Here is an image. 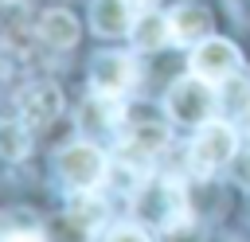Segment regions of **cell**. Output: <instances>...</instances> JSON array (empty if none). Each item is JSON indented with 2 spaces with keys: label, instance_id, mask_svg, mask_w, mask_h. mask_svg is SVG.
<instances>
[{
  "label": "cell",
  "instance_id": "1",
  "mask_svg": "<svg viewBox=\"0 0 250 242\" xmlns=\"http://www.w3.org/2000/svg\"><path fill=\"white\" fill-rule=\"evenodd\" d=\"M133 215L152 222L156 230H176L188 222V195L176 180H145L133 191Z\"/></svg>",
  "mask_w": 250,
  "mask_h": 242
},
{
  "label": "cell",
  "instance_id": "2",
  "mask_svg": "<svg viewBox=\"0 0 250 242\" xmlns=\"http://www.w3.org/2000/svg\"><path fill=\"white\" fill-rule=\"evenodd\" d=\"M215 82L211 78H203V74H184V78H176L172 82V90H168V98H164V109H168V117L172 121H180V125H203V121H211V113H215V105H219V94L211 90Z\"/></svg>",
  "mask_w": 250,
  "mask_h": 242
},
{
  "label": "cell",
  "instance_id": "3",
  "mask_svg": "<svg viewBox=\"0 0 250 242\" xmlns=\"http://www.w3.org/2000/svg\"><path fill=\"white\" fill-rule=\"evenodd\" d=\"M109 164H105V152L90 141H74L59 152V176L66 180L70 191H86V187H98L105 180Z\"/></svg>",
  "mask_w": 250,
  "mask_h": 242
},
{
  "label": "cell",
  "instance_id": "4",
  "mask_svg": "<svg viewBox=\"0 0 250 242\" xmlns=\"http://www.w3.org/2000/svg\"><path fill=\"white\" fill-rule=\"evenodd\" d=\"M234 148H238V137H234V129L227 121H203L195 141H191V168L203 172V176L219 172L234 156Z\"/></svg>",
  "mask_w": 250,
  "mask_h": 242
},
{
  "label": "cell",
  "instance_id": "5",
  "mask_svg": "<svg viewBox=\"0 0 250 242\" xmlns=\"http://www.w3.org/2000/svg\"><path fill=\"white\" fill-rule=\"evenodd\" d=\"M238 66H242V55H238V47L230 39L207 35L191 51V70L203 74V78H211V82H227L230 74H238Z\"/></svg>",
  "mask_w": 250,
  "mask_h": 242
},
{
  "label": "cell",
  "instance_id": "6",
  "mask_svg": "<svg viewBox=\"0 0 250 242\" xmlns=\"http://www.w3.org/2000/svg\"><path fill=\"white\" fill-rule=\"evenodd\" d=\"M137 82V62L121 51H105L94 59L90 66V90H102V94H129Z\"/></svg>",
  "mask_w": 250,
  "mask_h": 242
},
{
  "label": "cell",
  "instance_id": "7",
  "mask_svg": "<svg viewBox=\"0 0 250 242\" xmlns=\"http://www.w3.org/2000/svg\"><path fill=\"white\" fill-rule=\"evenodd\" d=\"M20 109H23V121H31V125H51V121L62 113V94H59V86H51V82H35V86H27V90L20 94Z\"/></svg>",
  "mask_w": 250,
  "mask_h": 242
},
{
  "label": "cell",
  "instance_id": "8",
  "mask_svg": "<svg viewBox=\"0 0 250 242\" xmlns=\"http://www.w3.org/2000/svg\"><path fill=\"white\" fill-rule=\"evenodd\" d=\"M78 121H82V129H117V125L125 121V98H121V94H102V90H94V94L82 101Z\"/></svg>",
  "mask_w": 250,
  "mask_h": 242
},
{
  "label": "cell",
  "instance_id": "9",
  "mask_svg": "<svg viewBox=\"0 0 250 242\" xmlns=\"http://www.w3.org/2000/svg\"><path fill=\"white\" fill-rule=\"evenodd\" d=\"M172 43H180V47H195L199 39H207L211 35V12L203 8V4H180L172 16Z\"/></svg>",
  "mask_w": 250,
  "mask_h": 242
},
{
  "label": "cell",
  "instance_id": "10",
  "mask_svg": "<svg viewBox=\"0 0 250 242\" xmlns=\"http://www.w3.org/2000/svg\"><path fill=\"white\" fill-rule=\"evenodd\" d=\"M133 4H137V0H94V4H90V23H94V31H98V35H125V31L133 27V20H137Z\"/></svg>",
  "mask_w": 250,
  "mask_h": 242
},
{
  "label": "cell",
  "instance_id": "11",
  "mask_svg": "<svg viewBox=\"0 0 250 242\" xmlns=\"http://www.w3.org/2000/svg\"><path fill=\"white\" fill-rule=\"evenodd\" d=\"M35 31H39V39H43L51 51H66V47H74V43H78V23H74V16H70V12H62V8L43 12Z\"/></svg>",
  "mask_w": 250,
  "mask_h": 242
},
{
  "label": "cell",
  "instance_id": "12",
  "mask_svg": "<svg viewBox=\"0 0 250 242\" xmlns=\"http://www.w3.org/2000/svg\"><path fill=\"white\" fill-rule=\"evenodd\" d=\"M133 35V47L137 51H160L164 43H172V20L160 16V12H141L129 27Z\"/></svg>",
  "mask_w": 250,
  "mask_h": 242
},
{
  "label": "cell",
  "instance_id": "13",
  "mask_svg": "<svg viewBox=\"0 0 250 242\" xmlns=\"http://www.w3.org/2000/svg\"><path fill=\"white\" fill-rule=\"evenodd\" d=\"M66 219H70L82 234H94V230L105 222V199L94 195V187L74 191V195H70V207H66Z\"/></svg>",
  "mask_w": 250,
  "mask_h": 242
},
{
  "label": "cell",
  "instance_id": "14",
  "mask_svg": "<svg viewBox=\"0 0 250 242\" xmlns=\"http://www.w3.org/2000/svg\"><path fill=\"white\" fill-rule=\"evenodd\" d=\"M31 148V133L23 121H0V156L4 160H23Z\"/></svg>",
  "mask_w": 250,
  "mask_h": 242
},
{
  "label": "cell",
  "instance_id": "15",
  "mask_svg": "<svg viewBox=\"0 0 250 242\" xmlns=\"http://www.w3.org/2000/svg\"><path fill=\"white\" fill-rule=\"evenodd\" d=\"M0 242H47V238H43L39 226H31L23 219H12V222L0 226Z\"/></svg>",
  "mask_w": 250,
  "mask_h": 242
},
{
  "label": "cell",
  "instance_id": "16",
  "mask_svg": "<svg viewBox=\"0 0 250 242\" xmlns=\"http://www.w3.org/2000/svg\"><path fill=\"white\" fill-rule=\"evenodd\" d=\"M105 242H152V238H148L145 226H137V222H121V226H113V230L105 234Z\"/></svg>",
  "mask_w": 250,
  "mask_h": 242
},
{
  "label": "cell",
  "instance_id": "17",
  "mask_svg": "<svg viewBox=\"0 0 250 242\" xmlns=\"http://www.w3.org/2000/svg\"><path fill=\"white\" fill-rule=\"evenodd\" d=\"M242 121H246V129H250V94H246V101H242Z\"/></svg>",
  "mask_w": 250,
  "mask_h": 242
},
{
  "label": "cell",
  "instance_id": "18",
  "mask_svg": "<svg viewBox=\"0 0 250 242\" xmlns=\"http://www.w3.org/2000/svg\"><path fill=\"white\" fill-rule=\"evenodd\" d=\"M0 70H4V66H0Z\"/></svg>",
  "mask_w": 250,
  "mask_h": 242
}]
</instances>
